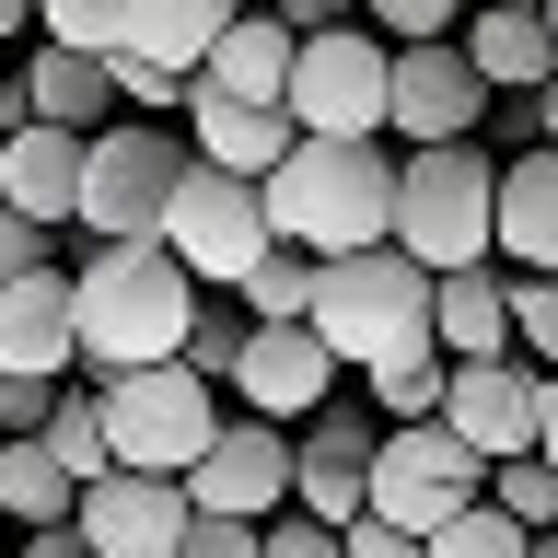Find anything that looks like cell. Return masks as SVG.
Masks as SVG:
<instances>
[{
    "instance_id": "cell-1",
    "label": "cell",
    "mask_w": 558,
    "mask_h": 558,
    "mask_svg": "<svg viewBox=\"0 0 558 558\" xmlns=\"http://www.w3.org/2000/svg\"><path fill=\"white\" fill-rule=\"evenodd\" d=\"M256 209H268V244L361 256V244L396 233V151L384 140H291L256 174Z\"/></svg>"
},
{
    "instance_id": "cell-2",
    "label": "cell",
    "mask_w": 558,
    "mask_h": 558,
    "mask_svg": "<svg viewBox=\"0 0 558 558\" xmlns=\"http://www.w3.org/2000/svg\"><path fill=\"white\" fill-rule=\"evenodd\" d=\"M186 314H198V279L174 268L163 244H94L70 268V338H82V373H140V361H174L186 349Z\"/></svg>"
},
{
    "instance_id": "cell-3",
    "label": "cell",
    "mask_w": 558,
    "mask_h": 558,
    "mask_svg": "<svg viewBox=\"0 0 558 558\" xmlns=\"http://www.w3.org/2000/svg\"><path fill=\"white\" fill-rule=\"evenodd\" d=\"M303 326L338 349V373H384L430 349V268H408L396 244H361V256H314V303Z\"/></svg>"
},
{
    "instance_id": "cell-4",
    "label": "cell",
    "mask_w": 558,
    "mask_h": 558,
    "mask_svg": "<svg viewBox=\"0 0 558 558\" xmlns=\"http://www.w3.org/2000/svg\"><path fill=\"white\" fill-rule=\"evenodd\" d=\"M488 198H500V163L477 140H430V151H396V256L430 279L488 268Z\"/></svg>"
},
{
    "instance_id": "cell-5",
    "label": "cell",
    "mask_w": 558,
    "mask_h": 558,
    "mask_svg": "<svg viewBox=\"0 0 558 558\" xmlns=\"http://www.w3.org/2000/svg\"><path fill=\"white\" fill-rule=\"evenodd\" d=\"M105 465H140V477H186L198 442L221 430V384H198L186 361H140V373H105Z\"/></svg>"
},
{
    "instance_id": "cell-6",
    "label": "cell",
    "mask_w": 558,
    "mask_h": 558,
    "mask_svg": "<svg viewBox=\"0 0 558 558\" xmlns=\"http://www.w3.org/2000/svg\"><path fill=\"white\" fill-rule=\"evenodd\" d=\"M174 174H186V140L151 129V117H105L94 140H82V233L94 244H151L163 233V198H174Z\"/></svg>"
},
{
    "instance_id": "cell-7",
    "label": "cell",
    "mask_w": 558,
    "mask_h": 558,
    "mask_svg": "<svg viewBox=\"0 0 558 558\" xmlns=\"http://www.w3.org/2000/svg\"><path fill=\"white\" fill-rule=\"evenodd\" d=\"M384 47L373 24H326V35H291V140H384Z\"/></svg>"
},
{
    "instance_id": "cell-8",
    "label": "cell",
    "mask_w": 558,
    "mask_h": 558,
    "mask_svg": "<svg viewBox=\"0 0 558 558\" xmlns=\"http://www.w3.org/2000/svg\"><path fill=\"white\" fill-rule=\"evenodd\" d=\"M151 244H163L198 291H233V279L268 256V209H256V186H244V174H221V163H198V151H186V174H174L163 233H151Z\"/></svg>"
},
{
    "instance_id": "cell-9",
    "label": "cell",
    "mask_w": 558,
    "mask_h": 558,
    "mask_svg": "<svg viewBox=\"0 0 558 558\" xmlns=\"http://www.w3.org/2000/svg\"><path fill=\"white\" fill-rule=\"evenodd\" d=\"M477 488H488V465L453 442L442 418H396V430L373 442V500H361V512H384V523H408V535H430V523H453Z\"/></svg>"
},
{
    "instance_id": "cell-10",
    "label": "cell",
    "mask_w": 558,
    "mask_h": 558,
    "mask_svg": "<svg viewBox=\"0 0 558 558\" xmlns=\"http://www.w3.org/2000/svg\"><path fill=\"white\" fill-rule=\"evenodd\" d=\"M174 488H186V512H221V523L291 512V430H279V418H221Z\"/></svg>"
},
{
    "instance_id": "cell-11",
    "label": "cell",
    "mask_w": 558,
    "mask_h": 558,
    "mask_svg": "<svg viewBox=\"0 0 558 558\" xmlns=\"http://www.w3.org/2000/svg\"><path fill=\"white\" fill-rule=\"evenodd\" d=\"M488 82L465 70V47H396L384 59V140H408V151H430V140H477V117H488Z\"/></svg>"
},
{
    "instance_id": "cell-12",
    "label": "cell",
    "mask_w": 558,
    "mask_h": 558,
    "mask_svg": "<svg viewBox=\"0 0 558 558\" xmlns=\"http://www.w3.org/2000/svg\"><path fill=\"white\" fill-rule=\"evenodd\" d=\"M70 535H82L94 558H174L186 547V488L140 477V465H105V477L70 500Z\"/></svg>"
},
{
    "instance_id": "cell-13",
    "label": "cell",
    "mask_w": 558,
    "mask_h": 558,
    "mask_svg": "<svg viewBox=\"0 0 558 558\" xmlns=\"http://www.w3.org/2000/svg\"><path fill=\"white\" fill-rule=\"evenodd\" d=\"M221 396H244V418H279V430H291V418H314L338 396V349L314 338V326H244Z\"/></svg>"
},
{
    "instance_id": "cell-14",
    "label": "cell",
    "mask_w": 558,
    "mask_h": 558,
    "mask_svg": "<svg viewBox=\"0 0 558 558\" xmlns=\"http://www.w3.org/2000/svg\"><path fill=\"white\" fill-rule=\"evenodd\" d=\"M442 430L477 465H500V453H535V361H453L442 373Z\"/></svg>"
},
{
    "instance_id": "cell-15",
    "label": "cell",
    "mask_w": 558,
    "mask_h": 558,
    "mask_svg": "<svg viewBox=\"0 0 558 558\" xmlns=\"http://www.w3.org/2000/svg\"><path fill=\"white\" fill-rule=\"evenodd\" d=\"M373 442H384V418H361V408H314V430L291 442V512H314V523H361V500H373Z\"/></svg>"
},
{
    "instance_id": "cell-16",
    "label": "cell",
    "mask_w": 558,
    "mask_h": 558,
    "mask_svg": "<svg viewBox=\"0 0 558 558\" xmlns=\"http://www.w3.org/2000/svg\"><path fill=\"white\" fill-rule=\"evenodd\" d=\"M488 268L558 279V151L535 140L523 163H500V198H488Z\"/></svg>"
},
{
    "instance_id": "cell-17",
    "label": "cell",
    "mask_w": 558,
    "mask_h": 558,
    "mask_svg": "<svg viewBox=\"0 0 558 558\" xmlns=\"http://www.w3.org/2000/svg\"><path fill=\"white\" fill-rule=\"evenodd\" d=\"M0 373H82V338H70V268L47 256V268L0 279Z\"/></svg>"
},
{
    "instance_id": "cell-18",
    "label": "cell",
    "mask_w": 558,
    "mask_h": 558,
    "mask_svg": "<svg viewBox=\"0 0 558 558\" xmlns=\"http://www.w3.org/2000/svg\"><path fill=\"white\" fill-rule=\"evenodd\" d=\"M0 209H24L35 233H59L70 209H82V140L24 117V129H0Z\"/></svg>"
},
{
    "instance_id": "cell-19",
    "label": "cell",
    "mask_w": 558,
    "mask_h": 558,
    "mask_svg": "<svg viewBox=\"0 0 558 558\" xmlns=\"http://www.w3.org/2000/svg\"><path fill=\"white\" fill-rule=\"evenodd\" d=\"M453 47H465V70H477L488 94H535V82L558 70V35H547V12H523V0H465Z\"/></svg>"
},
{
    "instance_id": "cell-20",
    "label": "cell",
    "mask_w": 558,
    "mask_h": 558,
    "mask_svg": "<svg viewBox=\"0 0 558 558\" xmlns=\"http://www.w3.org/2000/svg\"><path fill=\"white\" fill-rule=\"evenodd\" d=\"M244 0H117V47L151 70H174V82H198V59L221 47V24H233Z\"/></svg>"
},
{
    "instance_id": "cell-21",
    "label": "cell",
    "mask_w": 558,
    "mask_h": 558,
    "mask_svg": "<svg viewBox=\"0 0 558 558\" xmlns=\"http://www.w3.org/2000/svg\"><path fill=\"white\" fill-rule=\"evenodd\" d=\"M430 349H442V361H500V349H512V291H500V268L430 279Z\"/></svg>"
},
{
    "instance_id": "cell-22",
    "label": "cell",
    "mask_w": 558,
    "mask_h": 558,
    "mask_svg": "<svg viewBox=\"0 0 558 558\" xmlns=\"http://www.w3.org/2000/svg\"><path fill=\"white\" fill-rule=\"evenodd\" d=\"M186 117H198V163L244 174V186L291 151V117H279V105H233V94H209V82H186Z\"/></svg>"
},
{
    "instance_id": "cell-23",
    "label": "cell",
    "mask_w": 558,
    "mask_h": 558,
    "mask_svg": "<svg viewBox=\"0 0 558 558\" xmlns=\"http://www.w3.org/2000/svg\"><path fill=\"white\" fill-rule=\"evenodd\" d=\"M198 82L233 94V105H279V94H291V24H279V12H233L221 47L198 59Z\"/></svg>"
},
{
    "instance_id": "cell-24",
    "label": "cell",
    "mask_w": 558,
    "mask_h": 558,
    "mask_svg": "<svg viewBox=\"0 0 558 558\" xmlns=\"http://www.w3.org/2000/svg\"><path fill=\"white\" fill-rule=\"evenodd\" d=\"M105 105H117L105 59H82V47H35V59H24V117H47V129H70V140H94Z\"/></svg>"
},
{
    "instance_id": "cell-25",
    "label": "cell",
    "mask_w": 558,
    "mask_h": 558,
    "mask_svg": "<svg viewBox=\"0 0 558 558\" xmlns=\"http://www.w3.org/2000/svg\"><path fill=\"white\" fill-rule=\"evenodd\" d=\"M70 500H82V488L59 477V453L35 442H0V535H35V523H70Z\"/></svg>"
},
{
    "instance_id": "cell-26",
    "label": "cell",
    "mask_w": 558,
    "mask_h": 558,
    "mask_svg": "<svg viewBox=\"0 0 558 558\" xmlns=\"http://www.w3.org/2000/svg\"><path fill=\"white\" fill-rule=\"evenodd\" d=\"M35 442L59 453V477H70V488H94V477H105V396L70 373L59 396H47V418H35Z\"/></svg>"
},
{
    "instance_id": "cell-27",
    "label": "cell",
    "mask_w": 558,
    "mask_h": 558,
    "mask_svg": "<svg viewBox=\"0 0 558 558\" xmlns=\"http://www.w3.org/2000/svg\"><path fill=\"white\" fill-rule=\"evenodd\" d=\"M233 303L256 314V326H303V303H314V256H303V244H268V256L233 279Z\"/></svg>"
},
{
    "instance_id": "cell-28",
    "label": "cell",
    "mask_w": 558,
    "mask_h": 558,
    "mask_svg": "<svg viewBox=\"0 0 558 558\" xmlns=\"http://www.w3.org/2000/svg\"><path fill=\"white\" fill-rule=\"evenodd\" d=\"M523 547H535V535H523L500 500H465L453 523H430V535H418V558H523Z\"/></svg>"
},
{
    "instance_id": "cell-29",
    "label": "cell",
    "mask_w": 558,
    "mask_h": 558,
    "mask_svg": "<svg viewBox=\"0 0 558 558\" xmlns=\"http://www.w3.org/2000/svg\"><path fill=\"white\" fill-rule=\"evenodd\" d=\"M477 500H500V512H512L523 535H547V523H558V465H547V453H500Z\"/></svg>"
},
{
    "instance_id": "cell-30",
    "label": "cell",
    "mask_w": 558,
    "mask_h": 558,
    "mask_svg": "<svg viewBox=\"0 0 558 558\" xmlns=\"http://www.w3.org/2000/svg\"><path fill=\"white\" fill-rule=\"evenodd\" d=\"M442 373H453L442 349H408V361H384V373H361V384L384 396V430H396V418H442Z\"/></svg>"
},
{
    "instance_id": "cell-31",
    "label": "cell",
    "mask_w": 558,
    "mask_h": 558,
    "mask_svg": "<svg viewBox=\"0 0 558 558\" xmlns=\"http://www.w3.org/2000/svg\"><path fill=\"white\" fill-rule=\"evenodd\" d=\"M244 326H256L244 303H209V291H198V314H186V349H174V361H186L198 384H233V349H244Z\"/></svg>"
},
{
    "instance_id": "cell-32",
    "label": "cell",
    "mask_w": 558,
    "mask_h": 558,
    "mask_svg": "<svg viewBox=\"0 0 558 558\" xmlns=\"http://www.w3.org/2000/svg\"><path fill=\"white\" fill-rule=\"evenodd\" d=\"M500 291H512V361L558 373V279H523V268H500Z\"/></svg>"
},
{
    "instance_id": "cell-33",
    "label": "cell",
    "mask_w": 558,
    "mask_h": 558,
    "mask_svg": "<svg viewBox=\"0 0 558 558\" xmlns=\"http://www.w3.org/2000/svg\"><path fill=\"white\" fill-rule=\"evenodd\" d=\"M35 47H82V59H117V0H35Z\"/></svg>"
},
{
    "instance_id": "cell-34",
    "label": "cell",
    "mask_w": 558,
    "mask_h": 558,
    "mask_svg": "<svg viewBox=\"0 0 558 558\" xmlns=\"http://www.w3.org/2000/svg\"><path fill=\"white\" fill-rule=\"evenodd\" d=\"M361 24H373L384 47H442V35L465 24V0H361Z\"/></svg>"
},
{
    "instance_id": "cell-35",
    "label": "cell",
    "mask_w": 558,
    "mask_h": 558,
    "mask_svg": "<svg viewBox=\"0 0 558 558\" xmlns=\"http://www.w3.org/2000/svg\"><path fill=\"white\" fill-rule=\"evenodd\" d=\"M256 558H349V547H338V523H314V512H268Z\"/></svg>"
},
{
    "instance_id": "cell-36",
    "label": "cell",
    "mask_w": 558,
    "mask_h": 558,
    "mask_svg": "<svg viewBox=\"0 0 558 558\" xmlns=\"http://www.w3.org/2000/svg\"><path fill=\"white\" fill-rule=\"evenodd\" d=\"M105 82H117V105H140V117H163V105H186V82H174V70H151V59H129V47L105 59Z\"/></svg>"
},
{
    "instance_id": "cell-37",
    "label": "cell",
    "mask_w": 558,
    "mask_h": 558,
    "mask_svg": "<svg viewBox=\"0 0 558 558\" xmlns=\"http://www.w3.org/2000/svg\"><path fill=\"white\" fill-rule=\"evenodd\" d=\"M59 384H70V373H59ZM59 384H47V373H0V442H24L35 418H47V396H59Z\"/></svg>"
},
{
    "instance_id": "cell-38",
    "label": "cell",
    "mask_w": 558,
    "mask_h": 558,
    "mask_svg": "<svg viewBox=\"0 0 558 558\" xmlns=\"http://www.w3.org/2000/svg\"><path fill=\"white\" fill-rule=\"evenodd\" d=\"M174 558H256V523H221V512H186V547Z\"/></svg>"
},
{
    "instance_id": "cell-39",
    "label": "cell",
    "mask_w": 558,
    "mask_h": 558,
    "mask_svg": "<svg viewBox=\"0 0 558 558\" xmlns=\"http://www.w3.org/2000/svg\"><path fill=\"white\" fill-rule=\"evenodd\" d=\"M338 547L349 558H418V535H408V523H384V512H361V523H338Z\"/></svg>"
},
{
    "instance_id": "cell-40",
    "label": "cell",
    "mask_w": 558,
    "mask_h": 558,
    "mask_svg": "<svg viewBox=\"0 0 558 558\" xmlns=\"http://www.w3.org/2000/svg\"><path fill=\"white\" fill-rule=\"evenodd\" d=\"M24 268H47V233H35L24 209H0V279H24Z\"/></svg>"
},
{
    "instance_id": "cell-41",
    "label": "cell",
    "mask_w": 558,
    "mask_h": 558,
    "mask_svg": "<svg viewBox=\"0 0 558 558\" xmlns=\"http://www.w3.org/2000/svg\"><path fill=\"white\" fill-rule=\"evenodd\" d=\"M279 24H291V35H326V24H361V0H279Z\"/></svg>"
},
{
    "instance_id": "cell-42",
    "label": "cell",
    "mask_w": 558,
    "mask_h": 558,
    "mask_svg": "<svg viewBox=\"0 0 558 558\" xmlns=\"http://www.w3.org/2000/svg\"><path fill=\"white\" fill-rule=\"evenodd\" d=\"M12 558H94V547H82L70 523H35V535H12Z\"/></svg>"
},
{
    "instance_id": "cell-43",
    "label": "cell",
    "mask_w": 558,
    "mask_h": 558,
    "mask_svg": "<svg viewBox=\"0 0 558 558\" xmlns=\"http://www.w3.org/2000/svg\"><path fill=\"white\" fill-rule=\"evenodd\" d=\"M535 453L558 465V373H535Z\"/></svg>"
},
{
    "instance_id": "cell-44",
    "label": "cell",
    "mask_w": 558,
    "mask_h": 558,
    "mask_svg": "<svg viewBox=\"0 0 558 558\" xmlns=\"http://www.w3.org/2000/svg\"><path fill=\"white\" fill-rule=\"evenodd\" d=\"M523 105H535V140H547V151H558V70H547V82H535V94H523Z\"/></svg>"
},
{
    "instance_id": "cell-45",
    "label": "cell",
    "mask_w": 558,
    "mask_h": 558,
    "mask_svg": "<svg viewBox=\"0 0 558 558\" xmlns=\"http://www.w3.org/2000/svg\"><path fill=\"white\" fill-rule=\"evenodd\" d=\"M12 35H35V0H0V47H12Z\"/></svg>"
},
{
    "instance_id": "cell-46",
    "label": "cell",
    "mask_w": 558,
    "mask_h": 558,
    "mask_svg": "<svg viewBox=\"0 0 558 558\" xmlns=\"http://www.w3.org/2000/svg\"><path fill=\"white\" fill-rule=\"evenodd\" d=\"M523 558H558V523H547V535H535V547H523Z\"/></svg>"
},
{
    "instance_id": "cell-47",
    "label": "cell",
    "mask_w": 558,
    "mask_h": 558,
    "mask_svg": "<svg viewBox=\"0 0 558 558\" xmlns=\"http://www.w3.org/2000/svg\"><path fill=\"white\" fill-rule=\"evenodd\" d=\"M535 12H547V35H558V0H535Z\"/></svg>"
},
{
    "instance_id": "cell-48",
    "label": "cell",
    "mask_w": 558,
    "mask_h": 558,
    "mask_svg": "<svg viewBox=\"0 0 558 558\" xmlns=\"http://www.w3.org/2000/svg\"><path fill=\"white\" fill-rule=\"evenodd\" d=\"M244 12H279V0H244Z\"/></svg>"
},
{
    "instance_id": "cell-49",
    "label": "cell",
    "mask_w": 558,
    "mask_h": 558,
    "mask_svg": "<svg viewBox=\"0 0 558 558\" xmlns=\"http://www.w3.org/2000/svg\"><path fill=\"white\" fill-rule=\"evenodd\" d=\"M0 558H12V535H0Z\"/></svg>"
},
{
    "instance_id": "cell-50",
    "label": "cell",
    "mask_w": 558,
    "mask_h": 558,
    "mask_svg": "<svg viewBox=\"0 0 558 558\" xmlns=\"http://www.w3.org/2000/svg\"><path fill=\"white\" fill-rule=\"evenodd\" d=\"M523 12H535V0H523Z\"/></svg>"
}]
</instances>
